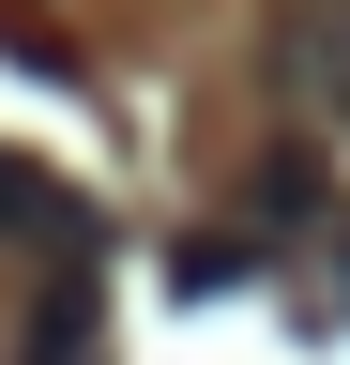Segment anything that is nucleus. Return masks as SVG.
Instances as JSON below:
<instances>
[{"mask_svg": "<svg viewBox=\"0 0 350 365\" xmlns=\"http://www.w3.org/2000/svg\"><path fill=\"white\" fill-rule=\"evenodd\" d=\"M274 91H289L304 122L350 137V0H289V31H274Z\"/></svg>", "mask_w": 350, "mask_h": 365, "instance_id": "obj_1", "label": "nucleus"}, {"mask_svg": "<svg viewBox=\"0 0 350 365\" xmlns=\"http://www.w3.org/2000/svg\"><path fill=\"white\" fill-rule=\"evenodd\" d=\"M0 213H16V228H46L61 259H92V213H76V198H61L46 168H0Z\"/></svg>", "mask_w": 350, "mask_h": 365, "instance_id": "obj_2", "label": "nucleus"}, {"mask_svg": "<svg viewBox=\"0 0 350 365\" xmlns=\"http://www.w3.org/2000/svg\"><path fill=\"white\" fill-rule=\"evenodd\" d=\"M31 365H92V259H61V304L31 319Z\"/></svg>", "mask_w": 350, "mask_h": 365, "instance_id": "obj_3", "label": "nucleus"}]
</instances>
